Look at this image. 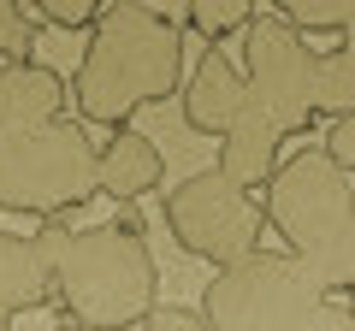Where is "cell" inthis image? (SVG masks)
<instances>
[{"mask_svg":"<svg viewBox=\"0 0 355 331\" xmlns=\"http://www.w3.org/2000/svg\"><path fill=\"white\" fill-rule=\"evenodd\" d=\"M184 77L190 71H184L178 12L119 0L83 36V53H77V71H71V107L89 125L125 130L142 107L172 101L184 89Z\"/></svg>","mask_w":355,"mask_h":331,"instance_id":"cell-1","label":"cell"},{"mask_svg":"<svg viewBox=\"0 0 355 331\" xmlns=\"http://www.w3.org/2000/svg\"><path fill=\"white\" fill-rule=\"evenodd\" d=\"M266 225L284 237V255H296L320 278L326 296H349L355 284V190L349 172L320 148H296L266 184Z\"/></svg>","mask_w":355,"mask_h":331,"instance_id":"cell-2","label":"cell"},{"mask_svg":"<svg viewBox=\"0 0 355 331\" xmlns=\"http://www.w3.org/2000/svg\"><path fill=\"white\" fill-rule=\"evenodd\" d=\"M60 307L71 325L83 331H130L154 314V290H160V267L142 237V219L125 213L113 225L71 231L60 249Z\"/></svg>","mask_w":355,"mask_h":331,"instance_id":"cell-3","label":"cell"},{"mask_svg":"<svg viewBox=\"0 0 355 331\" xmlns=\"http://www.w3.org/2000/svg\"><path fill=\"white\" fill-rule=\"evenodd\" d=\"M101 195V142H89L77 118L0 136V207L6 213H71Z\"/></svg>","mask_w":355,"mask_h":331,"instance_id":"cell-4","label":"cell"},{"mask_svg":"<svg viewBox=\"0 0 355 331\" xmlns=\"http://www.w3.org/2000/svg\"><path fill=\"white\" fill-rule=\"evenodd\" d=\"M326 302L331 296L320 290V278L279 249H254L249 260L214 272L202 290L207 331H314Z\"/></svg>","mask_w":355,"mask_h":331,"instance_id":"cell-5","label":"cell"},{"mask_svg":"<svg viewBox=\"0 0 355 331\" xmlns=\"http://www.w3.org/2000/svg\"><path fill=\"white\" fill-rule=\"evenodd\" d=\"M261 225H266V207L249 202V190L225 178V172H190V178L166 190V231L178 237V249L207 267H237L261 249Z\"/></svg>","mask_w":355,"mask_h":331,"instance_id":"cell-6","label":"cell"},{"mask_svg":"<svg viewBox=\"0 0 355 331\" xmlns=\"http://www.w3.org/2000/svg\"><path fill=\"white\" fill-rule=\"evenodd\" d=\"M243 83H249V107H261L279 136H302L314 125V65L320 48H308L302 30H291L279 12H261L243 30Z\"/></svg>","mask_w":355,"mask_h":331,"instance_id":"cell-7","label":"cell"},{"mask_svg":"<svg viewBox=\"0 0 355 331\" xmlns=\"http://www.w3.org/2000/svg\"><path fill=\"white\" fill-rule=\"evenodd\" d=\"M243 107H249L243 71L219 48H202V60H196L190 77H184V125L202 130V136H225V130L243 118Z\"/></svg>","mask_w":355,"mask_h":331,"instance_id":"cell-8","label":"cell"},{"mask_svg":"<svg viewBox=\"0 0 355 331\" xmlns=\"http://www.w3.org/2000/svg\"><path fill=\"white\" fill-rule=\"evenodd\" d=\"M65 101H71V77L60 65H42V60L0 65V136L65 118Z\"/></svg>","mask_w":355,"mask_h":331,"instance_id":"cell-9","label":"cell"},{"mask_svg":"<svg viewBox=\"0 0 355 331\" xmlns=\"http://www.w3.org/2000/svg\"><path fill=\"white\" fill-rule=\"evenodd\" d=\"M53 296H60V278H53V255L42 249V237L0 231V314H36Z\"/></svg>","mask_w":355,"mask_h":331,"instance_id":"cell-10","label":"cell"},{"mask_svg":"<svg viewBox=\"0 0 355 331\" xmlns=\"http://www.w3.org/2000/svg\"><path fill=\"white\" fill-rule=\"evenodd\" d=\"M279 125L261 113V107H243V118L219 136V172H225L237 190H266L279 178Z\"/></svg>","mask_w":355,"mask_h":331,"instance_id":"cell-11","label":"cell"},{"mask_svg":"<svg viewBox=\"0 0 355 331\" xmlns=\"http://www.w3.org/2000/svg\"><path fill=\"white\" fill-rule=\"evenodd\" d=\"M166 178V154L154 148V136H142V130H113V136L101 142V190L119 195V202H137V195L160 190Z\"/></svg>","mask_w":355,"mask_h":331,"instance_id":"cell-12","label":"cell"},{"mask_svg":"<svg viewBox=\"0 0 355 331\" xmlns=\"http://www.w3.org/2000/svg\"><path fill=\"white\" fill-rule=\"evenodd\" d=\"M314 113H326L331 125L355 113V53L349 48H326L314 65Z\"/></svg>","mask_w":355,"mask_h":331,"instance_id":"cell-13","label":"cell"},{"mask_svg":"<svg viewBox=\"0 0 355 331\" xmlns=\"http://www.w3.org/2000/svg\"><path fill=\"white\" fill-rule=\"evenodd\" d=\"M254 6L249 0H190V6H178V30H196V36H243L254 24Z\"/></svg>","mask_w":355,"mask_h":331,"instance_id":"cell-14","label":"cell"},{"mask_svg":"<svg viewBox=\"0 0 355 331\" xmlns=\"http://www.w3.org/2000/svg\"><path fill=\"white\" fill-rule=\"evenodd\" d=\"M349 0H284L279 18L291 30H302V36H343L349 30Z\"/></svg>","mask_w":355,"mask_h":331,"instance_id":"cell-15","label":"cell"},{"mask_svg":"<svg viewBox=\"0 0 355 331\" xmlns=\"http://www.w3.org/2000/svg\"><path fill=\"white\" fill-rule=\"evenodd\" d=\"M36 60V12L18 0H0V65Z\"/></svg>","mask_w":355,"mask_h":331,"instance_id":"cell-16","label":"cell"},{"mask_svg":"<svg viewBox=\"0 0 355 331\" xmlns=\"http://www.w3.org/2000/svg\"><path fill=\"white\" fill-rule=\"evenodd\" d=\"M107 6H95V0H42L36 18H48L53 30H71V36H89V30L101 24Z\"/></svg>","mask_w":355,"mask_h":331,"instance_id":"cell-17","label":"cell"},{"mask_svg":"<svg viewBox=\"0 0 355 331\" xmlns=\"http://www.w3.org/2000/svg\"><path fill=\"white\" fill-rule=\"evenodd\" d=\"M142 331H207V314L202 307H184V302H160L142 319Z\"/></svg>","mask_w":355,"mask_h":331,"instance_id":"cell-18","label":"cell"},{"mask_svg":"<svg viewBox=\"0 0 355 331\" xmlns=\"http://www.w3.org/2000/svg\"><path fill=\"white\" fill-rule=\"evenodd\" d=\"M326 154L343 166V172H355V113H349V118H338V125L326 130Z\"/></svg>","mask_w":355,"mask_h":331,"instance_id":"cell-19","label":"cell"},{"mask_svg":"<svg viewBox=\"0 0 355 331\" xmlns=\"http://www.w3.org/2000/svg\"><path fill=\"white\" fill-rule=\"evenodd\" d=\"M314 331H355V307H349V302H338V296H331V302L320 307Z\"/></svg>","mask_w":355,"mask_h":331,"instance_id":"cell-20","label":"cell"},{"mask_svg":"<svg viewBox=\"0 0 355 331\" xmlns=\"http://www.w3.org/2000/svg\"><path fill=\"white\" fill-rule=\"evenodd\" d=\"M343 48L355 53V12H349V30H343Z\"/></svg>","mask_w":355,"mask_h":331,"instance_id":"cell-21","label":"cell"},{"mask_svg":"<svg viewBox=\"0 0 355 331\" xmlns=\"http://www.w3.org/2000/svg\"><path fill=\"white\" fill-rule=\"evenodd\" d=\"M53 331H83V325H71V319H65V325H53Z\"/></svg>","mask_w":355,"mask_h":331,"instance_id":"cell-22","label":"cell"},{"mask_svg":"<svg viewBox=\"0 0 355 331\" xmlns=\"http://www.w3.org/2000/svg\"><path fill=\"white\" fill-rule=\"evenodd\" d=\"M343 302H349V307H355V284H349V296H343Z\"/></svg>","mask_w":355,"mask_h":331,"instance_id":"cell-23","label":"cell"},{"mask_svg":"<svg viewBox=\"0 0 355 331\" xmlns=\"http://www.w3.org/2000/svg\"><path fill=\"white\" fill-rule=\"evenodd\" d=\"M6 325H12V319H6V314H0V331H6Z\"/></svg>","mask_w":355,"mask_h":331,"instance_id":"cell-24","label":"cell"}]
</instances>
